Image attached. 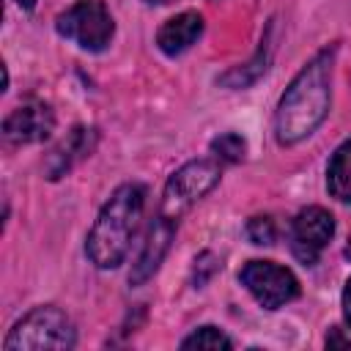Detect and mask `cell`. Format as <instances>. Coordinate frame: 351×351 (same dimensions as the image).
<instances>
[{"label":"cell","mask_w":351,"mask_h":351,"mask_svg":"<svg viewBox=\"0 0 351 351\" xmlns=\"http://www.w3.org/2000/svg\"><path fill=\"white\" fill-rule=\"evenodd\" d=\"M332 236H335V217L326 208L321 206L302 208L291 225V252L304 266H313L324 252V247L332 241Z\"/></svg>","instance_id":"52a82bcc"},{"label":"cell","mask_w":351,"mask_h":351,"mask_svg":"<svg viewBox=\"0 0 351 351\" xmlns=\"http://www.w3.org/2000/svg\"><path fill=\"white\" fill-rule=\"evenodd\" d=\"M55 27L63 38H71L88 52H101L115 33V22L101 0H77L58 16Z\"/></svg>","instance_id":"5b68a950"},{"label":"cell","mask_w":351,"mask_h":351,"mask_svg":"<svg viewBox=\"0 0 351 351\" xmlns=\"http://www.w3.org/2000/svg\"><path fill=\"white\" fill-rule=\"evenodd\" d=\"M181 348H200V351H230L233 343L225 332H219L217 326H200L195 329L189 337L181 340Z\"/></svg>","instance_id":"4fadbf2b"},{"label":"cell","mask_w":351,"mask_h":351,"mask_svg":"<svg viewBox=\"0 0 351 351\" xmlns=\"http://www.w3.org/2000/svg\"><path fill=\"white\" fill-rule=\"evenodd\" d=\"M203 33V16L197 11H184V14H176L173 19H167L159 33H156V44L165 55L176 58L181 52H186Z\"/></svg>","instance_id":"30bf717a"},{"label":"cell","mask_w":351,"mask_h":351,"mask_svg":"<svg viewBox=\"0 0 351 351\" xmlns=\"http://www.w3.org/2000/svg\"><path fill=\"white\" fill-rule=\"evenodd\" d=\"M77 343V332L71 326V318L52 307L41 304L22 315L11 332L3 340L5 351H63Z\"/></svg>","instance_id":"3957f363"},{"label":"cell","mask_w":351,"mask_h":351,"mask_svg":"<svg viewBox=\"0 0 351 351\" xmlns=\"http://www.w3.org/2000/svg\"><path fill=\"white\" fill-rule=\"evenodd\" d=\"M219 162L214 159H192L186 162L184 167H178L167 184H165V192H162V206H159V214L178 222V217L184 211H189L206 192H211L217 184H219Z\"/></svg>","instance_id":"277c9868"},{"label":"cell","mask_w":351,"mask_h":351,"mask_svg":"<svg viewBox=\"0 0 351 351\" xmlns=\"http://www.w3.org/2000/svg\"><path fill=\"white\" fill-rule=\"evenodd\" d=\"M239 280L263 310H280L299 296V280L293 271L274 261H250Z\"/></svg>","instance_id":"8992f818"},{"label":"cell","mask_w":351,"mask_h":351,"mask_svg":"<svg viewBox=\"0 0 351 351\" xmlns=\"http://www.w3.org/2000/svg\"><path fill=\"white\" fill-rule=\"evenodd\" d=\"M173 236H176V222L162 217V214H156V219L151 222L148 236L143 241V250H140V255H137V261H134V266L129 271V282L132 285H143L159 269V263L165 261V255L170 250Z\"/></svg>","instance_id":"9c48e42d"},{"label":"cell","mask_w":351,"mask_h":351,"mask_svg":"<svg viewBox=\"0 0 351 351\" xmlns=\"http://www.w3.org/2000/svg\"><path fill=\"white\" fill-rule=\"evenodd\" d=\"M52 129H55V112L44 101H25L22 107L11 110L3 121V137L11 145L47 140Z\"/></svg>","instance_id":"ba28073f"},{"label":"cell","mask_w":351,"mask_h":351,"mask_svg":"<svg viewBox=\"0 0 351 351\" xmlns=\"http://www.w3.org/2000/svg\"><path fill=\"white\" fill-rule=\"evenodd\" d=\"M93 143H96L93 129H85V126L71 129V134L49 154V159H47V176L49 178H60L63 173H69L74 162H80L82 156H88L93 151Z\"/></svg>","instance_id":"8fae6325"},{"label":"cell","mask_w":351,"mask_h":351,"mask_svg":"<svg viewBox=\"0 0 351 351\" xmlns=\"http://www.w3.org/2000/svg\"><path fill=\"white\" fill-rule=\"evenodd\" d=\"M143 206H145V186L134 181L121 184L101 206L85 241V252L96 269H115L123 263L132 236L140 225Z\"/></svg>","instance_id":"7a4b0ae2"},{"label":"cell","mask_w":351,"mask_h":351,"mask_svg":"<svg viewBox=\"0 0 351 351\" xmlns=\"http://www.w3.org/2000/svg\"><path fill=\"white\" fill-rule=\"evenodd\" d=\"M148 3H156V5H165V3H173V0H148Z\"/></svg>","instance_id":"d6986e66"},{"label":"cell","mask_w":351,"mask_h":351,"mask_svg":"<svg viewBox=\"0 0 351 351\" xmlns=\"http://www.w3.org/2000/svg\"><path fill=\"white\" fill-rule=\"evenodd\" d=\"M326 346L332 348V346H343V348H351V340H346V337H340V332L335 329L329 337H326Z\"/></svg>","instance_id":"e0dca14e"},{"label":"cell","mask_w":351,"mask_h":351,"mask_svg":"<svg viewBox=\"0 0 351 351\" xmlns=\"http://www.w3.org/2000/svg\"><path fill=\"white\" fill-rule=\"evenodd\" d=\"M343 318L351 326V277L346 280V288H343Z\"/></svg>","instance_id":"2e32d148"},{"label":"cell","mask_w":351,"mask_h":351,"mask_svg":"<svg viewBox=\"0 0 351 351\" xmlns=\"http://www.w3.org/2000/svg\"><path fill=\"white\" fill-rule=\"evenodd\" d=\"M211 151H214L217 159H222V162H241V159H244V151H247V143L241 140V134L225 132V134H219L217 140H211Z\"/></svg>","instance_id":"5bb4252c"},{"label":"cell","mask_w":351,"mask_h":351,"mask_svg":"<svg viewBox=\"0 0 351 351\" xmlns=\"http://www.w3.org/2000/svg\"><path fill=\"white\" fill-rule=\"evenodd\" d=\"M335 52L337 47H326L313 55L280 96L274 112V134L280 145H296L324 123L332 104Z\"/></svg>","instance_id":"6da1fadb"},{"label":"cell","mask_w":351,"mask_h":351,"mask_svg":"<svg viewBox=\"0 0 351 351\" xmlns=\"http://www.w3.org/2000/svg\"><path fill=\"white\" fill-rule=\"evenodd\" d=\"M16 3H19V8H25V11L36 8V0H16Z\"/></svg>","instance_id":"ac0fdd59"},{"label":"cell","mask_w":351,"mask_h":351,"mask_svg":"<svg viewBox=\"0 0 351 351\" xmlns=\"http://www.w3.org/2000/svg\"><path fill=\"white\" fill-rule=\"evenodd\" d=\"M247 236H250L252 244H274L277 230H274L271 217H252L247 222Z\"/></svg>","instance_id":"9a60e30c"},{"label":"cell","mask_w":351,"mask_h":351,"mask_svg":"<svg viewBox=\"0 0 351 351\" xmlns=\"http://www.w3.org/2000/svg\"><path fill=\"white\" fill-rule=\"evenodd\" d=\"M326 189L340 203H351V140H346L329 159Z\"/></svg>","instance_id":"7c38bea8"}]
</instances>
